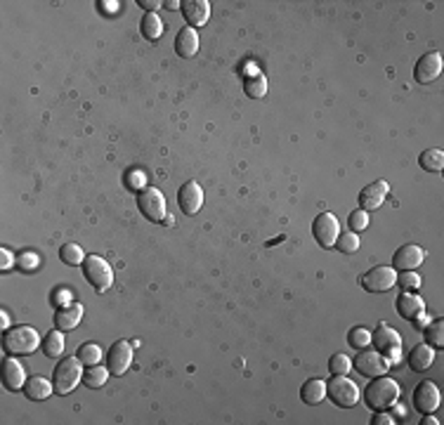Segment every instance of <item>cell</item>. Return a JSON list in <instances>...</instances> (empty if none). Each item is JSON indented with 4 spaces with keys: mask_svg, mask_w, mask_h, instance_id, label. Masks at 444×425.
<instances>
[{
    "mask_svg": "<svg viewBox=\"0 0 444 425\" xmlns=\"http://www.w3.org/2000/svg\"><path fill=\"white\" fill-rule=\"evenodd\" d=\"M79 362L83 364V366H95V364H99V360H102V350H99V345L95 343H83L79 347Z\"/></svg>",
    "mask_w": 444,
    "mask_h": 425,
    "instance_id": "f546056e",
    "label": "cell"
},
{
    "mask_svg": "<svg viewBox=\"0 0 444 425\" xmlns=\"http://www.w3.org/2000/svg\"><path fill=\"white\" fill-rule=\"evenodd\" d=\"M387 196V182H371V185H366L362 191H359V206H362V211H376V208H381V203L385 201Z\"/></svg>",
    "mask_w": 444,
    "mask_h": 425,
    "instance_id": "e0dca14e",
    "label": "cell"
},
{
    "mask_svg": "<svg viewBox=\"0 0 444 425\" xmlns=\"http://www.w3.org/2000/svg\"><path fill=\"white\" fill-rule=\"evenodd\" d=\"M440 74H442V54L440 52H425L414 66V79L418 83H423V85L437 81Z\"/></svg>",
    "mask_w": 444,
    "mask_h": 425,
    "instance_id": "5bb4252c",
    "label": "cell"
},
{
    "mask_svg": "<svg viewBox=\"0 0 444 425\" xmlns=\"http://www.w3.org/2000/svg\"><path fill=\"white\" fill-rule=\"evenodd\" d=\"M352 366L357 369L362 376L366 378H376V376H385L387 369H390V362L385 360V357L381 355V352L376 350H364L359 352L357 357H354Z\"/></svg>",
    "mask_w": 444,
    "mask_h": 425,
    "instance_id": "9c48e42d",
    "label": "cell"
},
{
    "mask_svg": "<svg viewBox=\"0 0 444 425\" xmlns=\"http://www.w3.org/2000/svg\"><path fill=\"white\" fill-rule=\"evenodd\" d=\"M107 364L111 376H123L128 366L132 364V343L128 340H116L107 352Z\"/></svg>",
    "mask_w": 444,
    "mask_h": 425,
    "instance_id": "7c38bea8",
    "label": "cell"
},
{
    "mask_svg": "<svg viewBox=\"0 0 444 425\" xmlns=\"http://www.w3.org/2000/svg\"><path fill=\"white\" fill-rule=\"evenodd\" d=\"M83 277H85L88 284L97 291V293H104V291L111 289L114 284V269L109 267V262L99 256H88L83 260Z\"/></svg>",
    "mask_w": 444,
    "mask_h": 425,
    "instance_id": "277c9868",
    "label": "cell"
},
{
    "mask_svg": "<svg viewBox=\"0 0 444 425\" xmlns=\"http://www.w3.org/2000/svg\"><path fill=\"white\" fill-rule=\"evenodd\" d=\"M359 284H362V289L369 291V293H385V291H390L392 286L397 284V272L392 267H387V265H379V267H374L366 274H362V277H359Z\"/></svg>",
    "mask_w": 444,
    "mask_h": 425,
    "instance_id": "52a82bcc",
    "label": "cell"
},
{
    "mask_svg": "<svg viewBox=\"0 0 444 425\" xmlns=\"http://www.w3.org/2000/svg\"><path fill=\"white\" fill-rule=\"evenodd\" d=\"M397 400H399V383L385 376H376L364 390V402L374 411L392 409L397 404Z\"/></svg>",
    "mask_w": 444,
    "mask_h": 425,
    "instance_id": "6da1fadb",
    "label": "cell"
},
{
    "mask_svg": "<svg viewBox=\"0 0 444 425\" xmlns=\"http://www.w3.org/2000/svg\"><path fill=\"white\" fill-rule=\"evenodd\" d=\"M24 395L29 397V400L33 402H43V400H48L50 395H52V390H54V385L50 383L48 378H43V376H33L29 378L24 383Z\"/></svg>",
    "mask_w": 444,
    "mask_h": 425,
    "instance_id": "603a6c76",
    "label": "cell"
},
{
    "mask_svg": "<svg viewBox=\"0 0 444 425\" xmlns=\"http://www.w3.org/2000/svg\"><path fill=\"white\" fill-rule=\"evenodd\" d=\"M243 92L253 99H260L268 95V81H265L263 74H248L243 79Z\"/></svg>",
    "mask_w": 444,
    "mask_h": 425,
    "instance_id": "d4e9b609",
    "label": "cell"
},
{
    "mask_svg": "<svg viewBox=\"0 0 444 425\" xmlns=\"http://www.w3.org/2000/svg\"><path fill=\"white\" fill-rule=\"evenodd\" d=\"M177 203L187 215H196L203 206V189L199 187V182H185L177 191Z\"/></svg>",
    "mask_w": 444,
    "mask_h": 425,
    "instance_id": "9a60e30c",
    "label": "cell"
},
{
    "mask_svg": "<svg viewBox=\"0 0 444 425\" xmlns=\"http://www.w3.org/2000/svg\"><path fill=\"white\" fill-rule=\"evenodd\" d=\"M140 31L147 41H157V38L163 33V21L159 19L157 12H147L142 17V24H140Z\"/></svg>",
    "mask_w": 444,
    "mask_h": 425,
    "instance_id": "83f0119b",
    "label": "cell"
},
{
    "mask_svg": "<svg viewBox=\"0 0 444 425\" xmlns=\"http://www.w3.org/2000/svg\"><path fill=\"white\" fill-rule=\"evenodd\" d=\"M83 364L79 362V357H69V360H62L54 366L52 373V385L57 395H69L74 393V388L83 380Z\"/></svg>",
    "mask_w": 444,
    "mask_h": 425,
    "instance_id": "3957f363",
    "label": "cell"
},
{
    "mask_svg": "<svg viewBox=\"0 0 444 425\" xmlns=\"http://www.w3.org/2000/svg\"><path fill=\"white\" fill-rule=\"evenodd\" d=\"M312 234H314V239H317V244L321 248H333V246H336L338 234H341V222H338V218L333 213L324 211V213H319L317 218H314Z\"/></svg>",
    "mask_w": 444,
    "mask_h": 425,
    "instance_id": "ba28073f",
    "label": "cell"
},
{
    "mask_svg": "<svg viewBox=\"0 0 444 425\" xmlns=\"http://www.w3.org/2000/svg\"><path fill=\"white\" fill-rule=\"evenodd\" d=\"M107 378H109V369L99 366V364L88 366V371L83 373V383H85L88 388H102V385L107 383Z\"/></svg>",
    "mask_w": 444,
    "mask_h": 425,
    "instance_id": "f1b7e54d",
    "label": "cell"
},
{
    "mask_svg": "<svg viewBox=\"0 0 444 425\" xmlns=\"http://www.w3.org/2000/svg\"><path fill=\"white\" fill-rule=\"evenodd\" d=\"M59 258H62L64 265H83V260H85V253H83L81 246L66 244V246H62V251H59Z\"/></svg>",
    "mask_w": 444,
    "mask_h": 425,
    "instance_id": "d6a6232c",
    "label": "cell"
},
{
    "mask_svg": "<svg viewBox=\"0 0 444 425\" xmlns=\"http://www.w3.org/2000/svg\"><path fill=\"white\" fill-rule=\"evenodd\" d=\"M371 338H374L376 352H381L387 362H397L399 347H402V338H399V333L395 329L381 324V326L374 331V335H371Z\"/></svg>",
    "mask_w": 444,
    "mask_h": 425,
    "instance_id": "30bf717a",
    "label": "cell"
},
{
    "mask_svg": "<svg viewBox=\"0 0 444 425\" xmlns=\"http://www.w3.org/2000/svg\"><path fill=\"white\" fill-rule=\"evenodd\" d=\"M371 423L374 425H390V423H395V418H392V413H387V411H376V416Z\"/></svg>",
    "mask_w": 444,
    "mask_h": 425,
    "instance_id": "ab89813d",
    "label": "cell"
},
{
    "mask_svg": "<svg viewBox=\"0 0 444 425\" xmlns=\"http://www.w3.org/2000/svg\"><path fill=\"white\" fill-rule=\"evenodd\" d=\"M19 265L26 269V272H31V269L38 265V256H33V253H24V256L19 258Z\"/></svg>",
    "mask_w": 444,
    "mask_h": 425,
    "instance_id": "f35d334b",
    "label": "cell"
},
{
    "mask_svg": "<svg viewBox=\"0 0 444 425\" xmlns=\"http://www.w3.org/2000/svg\"><path fill=\"white\" fill-rule=\"evenodd\" d=\"M182 14H185L187 24L194 26H203L210 17V3L208 0H187L182 3Z\"/></svg>",
    "mask_w": 444,
    "mask_h": 425,
    "instance_id": "ffe728a7",
    "label": "cell"
},
{
    "mask_svg": "<svg viewBox=\"0 0 444 425\" xmlns=\"http://www.w3.org/2000/svg\"><path fill=\"white\" fill-rule=\"evenodd\" d=\"M57 300H59V302H62V300H69V293H66V291H64V293H59Z\"/></svg>",
    "mask_w": 444,
    "mask_h": 425,
    "instance_id": "f6af8a7d",
    "label": "cell"
},
{
    "mask_svg": "<svg viewBox=\"0 0 444 425\" xmlns=\"http://www.w3.org/2000/svg\"><path fill=\"white\" fill-rule=\"evenodd\" d=\"M336 246H338V251L341 253H357V248H359V236H357V231H341L338 234V239H336Z\"/></svg>",
    "mask_w": 444,
    "mask_h": 425,
    "instance_id": "1f68e13d",
    "label": "cell"
},
{
    "mask_svg": "<svg viewBox=\"0 0 444 425\" xmlns=\"http://www.w3.org/2000/svg\"><path fill=\"white\" fill-rule=\"evenodd\" d=\"M423 310H425L423 300H421L414 291H404V293L397 298V312H399V317H402V319L416 322V319L423 314Z\"/></svg>",
    "mask_w": 444,
    "mask_h": 425,
    "instance_id": "d6986e66",
    "label": "cell"
},
{
    "mask_svg": "<svg viewBox=\"0 0 444 425\" xmlns=\"http://www.w3.org/2000/svg\"><path fill=\"white\" fill-rule=\"evenodd\" d=\"M347 227H350V231H364L366 227H369V213L366 211H352L347 215Z\"/></svg>",
    "mask_w": 444,
    "mask_h": 425,
    "instance_id": "d590c367",
    "label": "cell"
},
{
    "mask_svg": "<svg viewBox=\"0 0 444 425\" xmlns=\"http://www.w3.org/2000/svg\"><path fill=\"white\" fill-rule=\"evenodd\" d=\"M12 265H14V256L8 251V248H0V272L12 269Z\"/></svg>",
    "mask_w": 444,
    "mask_h": 425,
    "instance_id": "74e56055",
    "label": "cell"
},
{
    "mask_svg": "<svg viewBox=\"0 0 444 425\" xmlns=\"http://www.w3.org/2000/svg\"><path fill=\"white\" fill-rule=\"evenodd\" d=\"M432 362H435V352H432V347L428 343H418L412 347V352H409V366H412V371H428L432 366Z\"/></svg>",
    "mask_w": 444,
    "mask_h": 425,
    "instance_id": "7402d4cb",
    "label": "cell"
},
{
    "mask_svg": "<svg viewBox=\"0 0 444 425\" xmlns=\"http://www.w3.org/2000/svg\"><path fill=\"white\" fill-rule=\"evenodd\" d=\"M26 383V373H24V366L10 357V360H3V385L10 390V393H17L21 390Z\"/></svg>",
    "mask_w": 444,
    "mask_h": 425,
    "instance_id": "ac0fdd59",
    "label": "cell"
},
{
    "mask_svg": "<svg viewBox=\"0 0 444 425\" xmlns=\"http://www.w3.org/2000/svg\"><path fill=\"white\" fill-rule=\"evenodd\" d=\"M196 50H199V36H196V31H194L192 26H185V29L177 31V36H175L177 57L190 59V57L196 54Z\"/></svg>",
    "mask_w": 444,
    "mask_h": 425,
    "instance_id": "44dd1931",
    "label": "cell"
},
{
    "mask_svg": "<svg viewBox=\"0 0 444 425\" xmlns=\"http://www.w3.org/2000/svg\"><path fill=\"white\" fill-rule=\"evenodd\" d=\"M163 5H165V8H168V10H177L182 3H177V0H168V3H163Z\"/></svg>",
    "mask_w": 444,
    "mask_h": 425,
    "instance_id": "ee69618b",
    "label": "cell"
},
{
    "mask_svg": "<svg viewBox=\"0 0 444 425\" xmlns=\"http://www.w3.org/2000/svg\"><path fill=\"white\" fill-rule=\"evenodd\" d=\"M397 281H399V286H402L404 291H414V289H418V286H421V277L416 272H402V277H399Z\"/></svg>",
    "mask_w": 444,
    "mask_h": 425,
    "instance_id": "8d00e7d4",
    "label": "cell"
},
{
    "mask_svg": "<svg viewBox=\"0 0 444 425\" xmlns=\"http://www.w3.org/2000/svg\"><path fill=\"white\" fill-rule=\"evenodd\" d=\"M425 260V251L416 244H407L402 248H397L395 256H392V269L395 272H414L421 267V262Z\"/></svg>",
    "mask_w": 444,
    "mask_h": 425,
    "instance_id": "4fadbf2b",
    "label": "cell"
},
{
    "mask_svg": "<svg viewBox=\"0 0 444 425\" xmlns=\"http://www.w3.org/2000/svg\"><path fill=\"white\" fill-rule=\"evenodd\" d=\"M83 317V305L81 302H64V305H59L57 310H54V326L59 331H74L79 326Z\"/></svg>",
    "mask_w": 444,
    "mask_h": 425,
    "instance_id": "2e32d148",
    "label": "cell"
},
{
    "mask_svg": "<svg viewBox=\"0 0 444 425\" xmlns=\"http://www.w3.org/2000/svg\"><path fill=\"white\" fill-rule=\"evenodd\" d=\"M324 397H326V383H324V380L310 378V380H305V383H303V388H301V400L305 402V404L317 406L319 402H324Z\"/></svg>",
    "mask_w": 444,
    "mask_h": 425,
    "instance_id": "cb8c5ba5",
    "label": "cell"
},
{
    "mask_svg": "<svg viewBox=\"0 0 444 425\" xmlns=\"http://www.w3.org/2000/svg\"><path fill=\"white\" fill-rule=\"evenodd\" d=\"M43 345L38 331L29 326V324H19V326L5 329L3 335V347L10 355H33L36 347Z\"/></svg>",
    "mask_w": 444,
    "mask_h": 425,
    "instance_id": "7a4b0ae2",
    "label": "cell"
},
{
    "mask_svg": "<svg viewBox=\"0 0 444 425\" xmlns=\"http://www.w3.org/2000/svg\"><path fill=\"white\" fill-rule=\"evenodd\" d=\"M418 163H421V168L428 170V173H440L444 168V152L442 149H425V152L418 156Z\"/></svg>",
    "mask_w": 444,
    "mask_h": 425,
    "instance_id": "4316f807",
    "label": "cell"
},
{
    "mask_svg": "<svg viewBox=\"0 0 444 425\" xmlns=\"http://www.w3.org/2000/svg\"><path fill=\"white\" fill-rule=\"evenodd\" d=\"M137 208L149 222H165V196L161 194L157 187H142L140 194H137Z\"/></svg>",
    "mask_w": 444,
    "mask_h": 425,
    "instance_id": "5b68a950",
    "label": "cell"
},
{
    "mask_svg": "<svg viewBox=\"0 0 444 425\" xmlns=\"http://www.w3.org/2000/svg\"><path fill=\"white\" fill-rule=\"evenodd\" d=\"M412 402H414V409L423 413V416L425 413H432L440 406V390H437V385L432 380H421L412 395Z\"/></svg>",
    "mask_w": 444,
    "mask_h": 425,
    "instance_id": "8fae6325",
    "label": "cell"
},
{
    "mask_svg": "<svg viewBox=\"0 0 444 425\" xmlns=\"http://www.w3.org/2000/svg\"><path fill=\"white\" fill-rule=\"evenodd\" d=\"M425 343L430 347H444V322L442 319H435L425 326Z\"/></svg>",
    "mask_w": 444,
    "mask_h": 425,
    "instance_id": "4dcf8cb0",
    "label": "cell"
},
{
    "mask_svg": "<svg viewBox=\"0 0 444 425\" xmlns=\"http://www.w3.org/2000/svg\"><path fill=\"white\" fill-rule=\"evenodd\" d=\"M329 369H331L333 376H347V371L352 369V360H350L347 355H341V352H338V355L331 357Z\"/></svg>",
    "mask_w": 444,
    "mask_h": 425,
    "instance_id": "e575fe53",
    "label": "cell"
},
{
    "mask_svg": "<svg viewBox=\"0 0 444 425\" xmlns=\"http://www.w3.org/2000/svg\"><path fill=\"white\" fill-rule=\"evenodd\" d=\"M64 331H59V329H54V331H50V333L43 338V352H46V357H50V360H54V357H59L64 352Z\"/></svg>",
    "mask_w": 444,
    "mask_h": 425,
    "instance_id": "484cf974",
    "label": "cell"
},
{
    "mask_svg": "<svg viewBox=\"0 0 444 425\" xmlns=\"http://www.w3.org/2000/svg\"><path fill=\"white\" fill-rule=\"evenodd\" d=\"M347 343H350V347H357V350H364V347L371 343V331L364 329V326H354V329L347 333Z\"/></svg>",
    "mask_w": 444,
    "mask_h": 425,
    "instance_id": "836d02e7",
    "label": "cell"
},
{
    "mask_svg": "<svg viewBox=\"0 0 444 425\" xmlns=\"http://www.w3.org/2000/svg\"><path fill=\"white\" fill-rule=\"evenodd\" d=\"M421 423H423V425H437V421L432 418V413H425V418Z\"/></svg>",
    "mask_w": 444,
    "mask_h": 425,
    "instance_id": "7bdbcfd3",
    "label": "cell"
},
{
    "mask_svg": "<svg viewBox=\"0 0 444 425\" xmlns=\"http://www.w3.org/2000/svg\"><path fill=\"white\" fill-rule=\"evenodd\" d=\"M326 395L331 397L333 404L343 406V409H350L359 402V390L354 385V380H350L347 376H333L329 383H326Z\"/></svg>",
    "mask_w": 444,
    "mask_h": 425,
    "instance_id": "8992f818",
    "label": "cell"
},
{
    "mask_svg": "<svg viewBox=\"0 0 444 425\" xmlns=\"http://www.w3.org/2000/svg\"><path fill=\"white\" fill-rule=\"evenodd\" d=\"M137 5H140L144 12H154V10H159L163 3H159V0H137Z\"/></svg>",
    "mask_w": 444,
    "mask_h": 425,
    "instance_id": "60d3db41",
    "label": "cell"
},
{
    "mask_svg": "<svg viewBox=\"0 0 444 425\" xmlns=\"http://www.w3.org/2000/svg\"><path fill=\"white\" fill-rule=\"evenodd\" d=\"M0 324H3V329H8L10 326V317H8V312H0Z\"/></svg>",
    "mask_w": 444,
    "mask_h": 425,
    "instance_id": "b9f144b4",
    "label": "cell"
}]
</instances>
